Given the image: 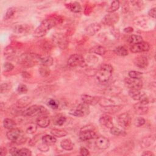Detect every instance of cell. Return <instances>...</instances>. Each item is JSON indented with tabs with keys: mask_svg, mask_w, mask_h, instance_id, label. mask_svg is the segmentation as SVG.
<instances>
[{
	"mask_svg": "<svg viewBox=\"0 0 156 156\" xmlns=\"http://www.w3.org/2000/svg\"><path fill=\"white\" fill-rule=\"evenodd\" d=\"M113 71V68L109 64L102 65L96 73L95 76L98 81L100 83H105L108 81Z\"/></svg>",
	"mask_w": 156,
	"mask_h": 156,
	"instance_id": "obj_1",
	"label": "cell"
},
{
	"mask_svg": "<svg viewBox=\"0 0 156 156\" xmlns=\"http://www.w3.org/2000/svg\"><path fill=\"white\" fill-rule=\"evenodd\" d=\"M57 24L54 19H46L43 20L34 31V36L36 37H43L51 28Z\"/></svg>",
	"mask_w": 156,
	"mask_h": 156,
	"instance_id": "obj_2",
	"label": "cell"
},
{
	"mask_svg": "<svg viewBox=\"0 0 156 156\" xmlns=\"http://www.w3.org/2000/svg\"><path fill=\"white\" fill-rule=\"evenodd\" d=\"M6 136L9 140L17 144H24L27 140L23 131L16 128L9 130L7 132Z\"/></svg>",
	"mask_w": 156,
	"mask_h": 156,
	"instance_id": "obj_3",
	"label": "cell"
},
{
	"mask_svg": "<svg viewBox=\"0 0 156 156\" xmlns=\"http://www.w3.org/2000/svg\"><path fill=\"white\" fill-rule=\"evenodd\" d=\"M38 61V55L32 53H24L18 58V63L24 66L30 67Z\"/></svg>",
	"mask_w": 156,
	"mask_h": 156,
	"instance_id": "obj_4",
	"label": "cell"
},
{
	"mask_svg": "<svg viewBox=\"0 0 156 156\" xmlns=\"http://www.w3.org/2000/svg\"><path fill=\"white\" fill-rule=\"evenodd\" d=\"M46 112L47 110L43 106L34 105L25 109L22 112V115L25 117H30L38 115L44 114Z\"/></svg>",
	"mask_w": 156,
	"mask_h": 156,
	"instance_id": "obj_5",
	"label": "cell"
},
{
	"mask_svg": "<svg viewBox=\"0 0 156 156\" xmlns=\"http://www.w3.org/2000/svg\"><path fill=\"white\" fill-rule=\"evenodd\" d=\"M90 113V108L88 105L83 102V104H79L74 108H72L69 111V113L75 116L83 117L87 116Z\"/></svg>",
	"mask_w": 156,
	"mask_h": 156,
	"instance_id": "obj_6",
	"label": "cell"
},
{
	"mask_svg": "<svg viewBox=\"0 0 156 156\" xmlns=\"http://www.w3.org/2000/svg\"><path fill=\"white\" fill-rule=\"evenodd\" d=\"M52 42L54 45L62 50L65 49L68 45L67 38L63 34H55L52 36Z\"/></svg>",
	"mask_w": 156,
	"mask_h": 156,
	"instance_id": "obj_7",
	"label": "cell"
},
{
	"mask_svg": "<svg viewBox=\"0 0 156 156\" xmlns=\"http://www.w3.org/2000/svg\"><path fill=\"white\" fill-rule=\"evenodd\" d=\"M84 58L80 54H73L68 60V65L71 67L83 66L85 64Z\"/></svg>",
	"mask_w": 156,
	"mask_h": 156,
	"instance_id": "obj_8",
	"label": "cell"
},
{
	"mask_svg": "<svg viewBox=\"0 0 156 156\" xmlns=\"http://www.w3.org/2000/svg\"><path fill=\"white\" fill-rule=\"evenodd\" d=\"M117 122L122 128L127 129L131 123L130 115L127 113H123L119 115L117 117Z\"/></svg>",
	"mask_w": 156,
	"mask_h": 156,
	"instance_id": "obj_9",
	"label": "cell"
},
{
	"mask_svg": "<svg viewBox=\"0 0 156 156\" xmlns=\"http://www.w3.org/2000/svg\"><path fill=\"white\" fill-rule=\"evenodd\" d=\"M125 85L129 89L140 90L143 87V82L141 79L127 77L124 79Z\"/></svg>",
	"mask_w": 156,
	"mask_h": 156,
	"instance_id": "obj_10",
	"label": "cell"
},
{
	"mask_svg": "<svg viewBox=\"0 0 156 156\" xmlns=\"http://www.w3.org/2000/svg\"><path fill=\"white\" fill-rule=\"evenodd\" d=\"M150 46L147 42L141 41L137 44H133L130 47V51L133 53L143 52L149 51Z\"/></svg>",
	"mask_w": 156,
	"mask_h": 156,
	"instance_id": "obj_11",
	"label": "cell"
},
{
	"mask_svg": "<svg viewBox=\"0 0 156 156\" xmlns=\"http://www.w3.org/2000/svg\"><path fill=\"white\" fill-rule=\"evenodd\" d=\"M119 20V16L115 13H108L102 19V23L107 26H112L115 24Z\"/></svg>",
	"mask_w": 156,
	"mask_h": 156,
	"instance_id": "obj_12",
	"label": "cell"
},
{
	"mask_svg": "<svg viewBox=\"0 0 156 156\" xmlns=\"http://www.w3.org/2000/svg\"><path fill=\"white\" fill-rule=\"evenodd\" d=\"M96 133L90 129H82L79 133V138L82 141H87L94 138L96 136Z\"/></svg>",
	"mask_w": 156,
	"mask_h": 156,
	"instance_id": "obj_13",
	"label": "cell"
},
{
	"mask_svg": "<svg viewBox=\"0 0 156 156\" xmlns=\"http://www.w3.org/2000/svg\"><path fill=\"white\" fill-rule=\"evenodd\" d=\"M95 144L98 148L101 150H104L109 147L110 141L107 138L104 136H100L96 138Z\"/></svg>",
	"mask_w": 156,
	"mask_h": 156,
	"instance_id": "obj_14",
	"label": "cell"
},
{
	"mask_svg": "<svg viewBox=\"0 0 156 156\" xmlns=\"http://www.w3.org/2000/svg\"><path fill=\"white\" fill-rule=\"evenodd\" d=\"M82 100L83 103L87 105H94L99 103L100 98L97 96H92L88 94H83L81 96Z\"/></svg>",
	"mask_w": 156,
	"mask_h": 156,
	"instance_id": "obj_15",
	"label": "cell"
},
{
	"mask_svg": "<svg viewBox=\"0 0 156 156\" xmlns=\"http://www.w3.org/2000/svg\"><path fill=\"white\" fill-rule=\"evenodd\" d=\"M101 28V25L99 23H94L90 24L89 26H88L85 29V32L87 35L90 36L94 35L97 32H98Z\"/></svg>",
	"mask_w": 156,
	"mask_h": 156,
	"instance_id": "obj_16",
	"label": "cell"
},
{
	"mask_svg": "<svg viewBox=\"0 0 156 156\" xmlns=\"http://www.w3.org/2000/svg\"><path fill=\"white\" fill-rule=\"evenodd\" d=\"M135 65L140 68H144L148 65V60L146 57L144 55H139L134 59Z\"/></svg>",
	"mask_w": 156,
	"mask_h": 156,
	"instance_id": "obj_17",
	"label": "cell"
},
{
	"mask_svg": "<svg viewBox=\"0 0 156 156\" xmlns=\"http://www.w3.org/2000/svg\"><path fill=\"white\" fill-rule=\"evenodd\" d=\"M32 99L30 96H24L18 99L16 102V107L18 108L26 107L32 102Z\"/></svg>",
	"mask_w": 156,
	"mask_h": 156,
	"instance_id": "obj_18",
	"label": "cell"
},
{
	"mask_svg": "<svg viewBox=\"0 0 156 156\" xmlns=\"http://www.w3.org/2000/svg\"><path fill=\"white\" fill-rule=\"evenodd\" d=\"M99 123L106 127L111 128L113 127V119L112 118L108 115H104L99 118Z\"/></svg>",
	"mask_w": 156,
	"mask_h": 156,
	"instance_id": "obj_19",
	"label": "cell"
},
{
	"mask_svg": "<svg viewBox=\"0 0 156 156\" xmlns=\"http://www.w3.org/2000/svg\"><path fill=\"white\" fill-rule=\"evenodd\" d=\"M38 62H39L41 65L46 66H50L53 64V58L49 55H38Z\"/></svg>",
	"mask_w": 156,
	"mask_h": 156,
	"instance_id": "obj_20",
	"label": "cell"
},
{
	"mask_svg": "<svg viewBox=\"0 0 156 156\" xmlns=\"http://www.w3.org/2000/svg\"><path fill=\"white\" fill-rule=\"evenodd\" d=\"M155 138L154 136H146L141 140L140 142V146L143 148L149 147L155 143Z\"/></svg>",
	"mask_w": 156,
	"mask_h": 156,
	"instance_id": "obj_21",
	"label": "cell"
},
{
	"mask_svg": "<svg viewBox=\"0 0 156 156\" xmlns=\"http://www.w3.org/2000/svg\"><path fill=\"white\" fill-rule=\"evenodd\" d=\"M133 108H134L135 113L140 115L146 114L149 110V108L147 106H146L145 105H143L140 102L135 104L133 106Z\"/></svg>",
	"mask_w": 156,
	"mask_h": 156,
	"instance_id": "obj_22",
	"label": "cell"
},
{
	"mask_svg": "<svg viewBox=\"0 0 156 156\" xmlns=\"http://www.w3.org/2000/svg\"><path fill=\"white\" fill-rule=\"evenodd\" d=\"M51 121L50 119L45 116H40L38 118H37L36 121L37 125L41 128H46L50 124Z\"/></svg>",
	"mask_w": 156,
	"mask_h": 156,
	"instance_id": "obj_23",
	"label": "cell"
},
{
	"mask_svg": "<svg viewBox=\"0 0 156 156\" xmlns=\"http://www.w3.org/2000/svg\"><path fill=\"white\" fill-rule=\"evenodd\" d=\"M144 92L140 91V90L130 89L129 91V94L132 99L135 101H140L141 97L144 94Z\"/></svg>",
	"mask_w": 156,
	"mask_h": 156,
	"instance_id": "obj_24",
	"label": "cell"
},
{
	"mask_svg": "<svg viewBox=\"0 0 156 156\" xmlns=\"http://www.w3.org/2000/svg\"><path fill=\"white\" fill-rule=\"evenodd\" d=\"M28 30V28L26 25H23V24H16L13 27V32L16 34L17 35H21L24 34L27 32Z\"/></svg>",
	"mask_w": 156,
	"mask_h": 156,
	"instance_id": "obj_25",
	"label": "cell"
},
{
	"mask_svg": "<svg viewBox=\"0 0 156 156\" xmlns=\"http://www.w3.org/2000/svg\"><path fill=\"white\" fill-rule=\"evenodd\" d=\"M98 104H99V105L101 106H102V107H108V106L116 105L114 101H113L111 99H108L107 98H100Z\"/></svg>",
	"mask_w": 156,
	"mask_h": 156,
	"instance_id": "obj_26",
	"label": "cell"
},
{
	"mask_svg": "<svg viewBox=\"0 0 156 156\" xmlns=\"http://www.w3.org/2000/svg\"><path fill=\"white\" fill-rule=\"evenodd\" d=\"M90 52L99 55H103L106 52V49L104 46H95L91 48L90 50Z\"/></svg>",
	"mask_w": 156,
	"mask_h": 156,
	"instance_id": "obj_27",
	"label": "cell"
},
{
	"mask_svg": "<svg viewBox=\"0 0 156 156\" xmlns=\"http://www.w3.org/2000/svg\"><path fill=\"white\" fill-rule=\"evenodd\" d=\"M60 146L65 150L71 151L73 149V144L69 138L64 139L60 142Z\"/></svg>",
	"mask_w": 156,
	"mask_h": 156,
	"instance_id": "obj_28",
	"label": "cell"
},
{
	"mask_svg": "<svg viewBox=\"0 0 156 156\" xmlns=\"http://www.w3.org/2000/svg\"><path fill=\"white\" fill-rule=\"evenodd\" d=\"M56 138L53 135H46L42 137V141L44 144L51 146L53 145L56 143Z\"/></svg>",
	"mask_w": 156,
	"mask_h": 156,
	"instance_id": "obj_29",
	"label": "cell"
},
{
	"mask_svg": "<svg viewBox=\"0 0 156 156\" xmlns=\"http://www.w3.org/2000/svg\"><path fill=\"white\" fill-rule=\"evenodd\" d=\"M66 121V117L62 115H57L53 118V124L56 126H62Z\"/></svg>",
	"mask_w": 156,
	"mask_h": 156,
	"instance_id": "obj_30",
	"label": "cell"
},
{
	"mask_svg": "<svg viewBox=\"0 0 156 156\" xmlns=\"http://www.w3.org/2000/svg\"><path fill=\"white\" fill-rule=\"evenodd\" d=\"M3 126L5 129L10 130L15 129L16 126V124L13 119L10 118H5L3 121Z\"/></svg>",
	"mask_w": 156,
	"mask_h": 156,
	"instance_id": "obj_31",
	"label": "cell"
},
{
	"mask_svg": "<svg viewBox=\"0 0 156 156\" xmlns=\"http://www.w3.org/2000/svg\"><path fill=\"white\" fill-rule=\"evenodd\" d=\"M128 41L130 44H132V45L137 44L140 42L143 41V38L141 36L139 35H135V34H133L129 36V38H128Z\"/></svg>",
	"mask_w": 156,
	"mask_h": 156,
	"instance_id": "obj_32",
	"label": "cell"
},
{
	"mask_svg": "<svg viewBox=\"0 0 156 156\" xmlns=\"http://www.w3.org/2000/svg\"><path fill=\"white\" fill-rule=\"evenodd\" d=\"M68 8L75 13H79L82 11L81 5L78 2H73L68 4Z\"/></svg>",
	"mask_w": 156,
	"mask_h": 156,
	"instance_id": "obj_33",
	"label": "cell"
},
{
	"mask_svg": "<svg viewBox=\"0 0 156 156\" xmlns=\"http://www.w3.org/2000/svg\"><path fill=\"white\" fill-rule=\"evenodd\" d=\"M51 133L52 135L58 137L62 138L65 136L67 135V132L63 129H54L51 130Z\"/></svg>",
	"mask_w": 156,
	"mask_h": 156,
	"instance_id": "obj_34",
	"label": "cell"
},
{
	"mask_svg": "<svg viewBox=\"0 0 156 156\" xmlns=\"http://www.w3.org/2000/svg\"><path fill=\"white\" fill-rule=\"evenodd\" d=\"M114 52L119 56H126L128 55V51L127 49L122 46L116 47L114 49Z\"/></svg>",
	"mask_w": 156,
	"mask_h": 156,
	"instance_id": "obj_35",
	"label": "cell"
},
{
	"mask_svg": "<svg viewBox=\"0 0 156 156\" xmlns=\"http://www.w3.org/2000/svg\"><path fill=\"white\" fill-rule=\"evenodd\" d=\"M105 112H107L108 113H116L118 111H119L122 108V105H112V106H108L106 107H104Z\"/></svg>",
	"mask_w": 156,
	"mask_h": 156,
	"instance_id": "obj_36",
	"label": "cell"
},
{
	"mask_svg": "<svg viewBox=\"0 0 156 156\" xmlns=\"http://www.w3.org/2000/svg\"><path fill=\"white\" fill-rule=\"evenodd\" d=\"M119 6H120L119 1H113L111 3V5L109 6V7L107 9V11L108 13H114L115 12H116L119 8Z\"/></svg>",
	"mask_w": 156,
	"mask_h": 156,
	"instance_id": "obj_37",
	"label": "cell"
},
{
	"mask_svg": "<svg viewBox=\"0 0 156 156\" xmlns=\"http://www.w3.org/2000/svg\"><path fill=\"white\" fill-rule=\"evenodd\" d=\"M98 58L94 55H88L86 59H85V62H86L87 65L90 66L95 65L98 62Z\"/></svg>",
	"mask_w": 156,
	"mask_h": 156,
	"instance_id": "obj_38",
	"label": "cell"
},
{
	"mask_svg": "<svg viewBox=\"0 0 156 156\" xmlns=\"http://www.w3.org/2000/svg\"><path fill=\"white\" fill-rule=\"evenodd\" d=\"M39 73L43 77H46L48 76H49L51 71L49 69V68H48V66H43L41 65L40 68H39Z\"/></svg>",
	"mask_w": 156,
	"mask_h": 156,
	"instance_id": "obj_39",
	"label": "cell"
},
{
	"mask_svg": "<svg viewBox=\"0 0 156 156\" xmlns=\"http://www.w3.org/2000/svg\"><path fill=\"white\" fill-rule=\"evenodd\" d=\"M110 132L112 135H115V136H120V135H125L124 131H123L121 129H120L119 128L116 127H112L110 129Z\"/></svg>",
	"mask_w": 156,
	"mask_h": 156,
	"instance_id": "obj_40",
	"label": "cell"
},
{
	"mask_svg": "<svg viewBox=\"0 0 156 156\" xmlns=\"http://www.w3.org/2000/svg\"><path fill=\"white\" fill-rule=\"evenodd\" d=\"M15 54V49L12 46H7L4 49V55L7 57H10Z\"/></svg>",
	"mask_w": 156,
	"mask_h": 156,
	"instance_id": "obj_41",
	"label": "cell"
},
{
	"mask_svg": "<svg viewBox=\"0 0 156 156\" xmlns=\"http://www.w3.org/2000/svg\"><path fill=\"white\" fill-rule=\"evenodd\" d=\"M143 74L141 72L137 71H130L129 73V76L132 79H141L142 77Z\"/></svg>",
	"mask_w": 156,
	"mask_h": 156,
	"instance_id": "obj_42",
	"label": "cell"
},
{
	"mask_svg": "<svg viewBox=\"0 0 156 156\" xmlns=\"http://www.w3.org/2000/svg\"><path fill=\"white\" fill-rule=\"evenodd\" d=\"M15 9L14 7H10L7 9V10L6 11V13L5 14L4 16V19L5 20H9L10 19L12 16H13V15L15 13Z\"/></svg>",
	"mask_w": 156,
	"mask_h": 156,
	"instance_id": "obj_43",
	"label": "cell"
},
{
	"mask_svg": "<svg viewBox=\"0 0 156 156\" xmlns=\"http://www.w3.org/2000/svg\"><path fill=\"white\" fill-rule=\"evenodd\" d=\"M11 88V85L7 83H4L1 85L0 91L1 93H5L8 92Z\"/></svg>",
	"mask_w": 156,
	"mask_h": 156,
	"instance_id": "obj_44",
	"label": "cell"
},
{
	"mask_svg": "<svg viewBox=\"0 0 156 156\" xmlns=\"http://www.w3.org/2000/svg\"><path fill=\"white\" fill-rule=\"evenodd\" d=\"M47 104L49 107L52 109H57L58 107V102H57L55 100L53 99H50L48 101Z\"/></svg>",
	"mask_w": 156,
	"mask_h": 156,
	"instance_id": "obj_45",
	"label": "cell"
},
{
	"mask_svg": "<svg viewBox=\"0 0 156 156\" xmlns=\"http://www.w3.org/2000/svg\"><path fill=\"white\" fill-rule=\"evenodd\" d=\"M37 130V127L34 124H30L28 126L26 129V132L28 134H33Z\"/></svg>",
	"mask_w": 156,
	"mask_h": 156,
	"instance_id": "obj_46",
	"label": "cell"
},
{
	"mask_svg": "<svg viewBox=\"0 0 156 156\" xmlns=\"http://www.w3.org/2000/svg\"><path fill=\"white\" fill-rule=\"evenodd\" d=\"M17 91L19 94H24L27 91V87L24 84H20L17 88Z\"/></svg>",
	"mask_w": 156,
	"mask_h": 156,
	"instance_id": "obj_47",
	"label": "cell"
},
{
	"mask_svg": "<svg viewBox=\"0 0 156 156\" xmlns=\"http://www.w3.org/2000/svg\"><path fill=\"white\" fill-rule=\"evenodd\" d=\"M145 119L141 117L137 118L134 121V125L136 127H141L145 124Z\"/></svg>",
	"mask_w": 156,
	"mask_h": 156,
	"instance_id": "obj_48",
	"label": "cell"
},
{
	"mask_svg": "<svg viewBox=\"0 0 156 156\" xmlns=\"http://www.w3.org/2000/svg\"><path fill=\"white\" fill-rule=\"evenodd\" d=\"M32 155L31 151L27 148H22L20 149L19 155H26V156H30Z\"/></svg>",
	"mask_w": 156,
	"mask_h": 156,
	"instance_id": "obj_49",
	"label": "cell"
},
{
	"mask_svg": "<svg viewBox=\"0 0 156 156\" xmlns=\"http://www.w3.org/2000/svg\"><path fill=\"white\" fill-rule=\"evenodd\" d=\"M150 102V99L149 98L146 94H144L141 98L140 99V103L143 104V105H146L147 104H148Z\"/></svg>",
	"mask_w": 156,
	"mask_h": 156,
	"instance_id": "obj_50",
	"label": "cell"
},
{
	"mask_svg": "<svg viewBox=\"0 0 156 156\" xmlns=\"http://www.w3.org/2000/svg\"><path fill=\"white\" fill-rule=\"evenodd\" d=\"M3 68L5 71H10L13 69L14 66L10 62H5L3 65Z\"/></svg>",
	"mask_w": 156,
	"mask_h": 156,
	"instance_id": "obj_51",
	"label": "cell"
},
{
	"mask_svg": "<svg viewBox=\"0 0 156 156\" xmlns=\"http://www.w3.org/2000/svg\"><path fill=\"white\" fill-rule=\"evenodd\" d=\"M38 149L41 151V152H48L49 149V146L44 144V143L40 144L39 146H38Z\"/></svg>",
	"mask_w": 156,
	"mask_h": 156,
	"instance_id": "obj_52",
	"label": "cell"
},
{
	"mask_svg": "<svg viewBox=\"0 0 156 156\" xmlns=\"http://www.w3.org/2000/svg\"><path fill=\"white\" fill-rule=\"evenodd\" d=\"M9 152H10V154L12 155H13V156H18V155H19L20 149H17L16 147H12V148L10 149Z\"/></svg>",
	"mask_w": 156,
	"mask_h": 156,
	"instance_id": "obj_53",
	"label": "cell"
},
{
	"mask_svg": "<svg viewBox=\"0 0 156 156\" xmlns=\"http://www.w3.org/2000/svg\"><path fill=\"white\" fill-rule=\"evenodd\" d=\"M80 155H85V156L90 155L88 150L87 148L84 147H80Z\"/></svg>",
	"mask_w": 156,
	"mask_h": 156,
	"instance_id": "obj_54",
	"label": "cell"
},
{
	"mask_svg": "<svg viewBox=\"0 0 156 156\" xmlns=\"http://www.w3.org/2000/svg\"><path fill=\"white\" fill-rule=\"evenodd\" d=\"M112 34H113V35L116 38H119V30H118V29H115V28H112V30H111Z\"/></svg>",
	"mask_w": 156,
	"mask_h": 156,
	"instance_id": "obj_55",
	"label": "cell"
},
{
	"mask_svg": "<svg viewBox=\"0 0 156 156\" xmlns=\"http://www.w3.org/2000/svg\"><path fill=\"white\" fill-rule=\"evenodd\" d=\"M155 7H154V8H152L151 9L149 10V11L148 12V15L149 16H151V18H155V14H156V12H155Z\"/></svg>",
	"mask_w": 156,
	"mask_h": 156,
	"instance_id": "obj_56",
	"label": "cell"
},
{
	"mask_svg": "<svg viewBox=\"0 0 156 156\" xmlns=\"http://www.w3.org/2000/svg\"><path fill=\"white\" fill-rule=\"evenodd\" d=\"M6 154H7V149H6V148L5 147H3V146H2L1 147V151H0V154H1V155H6Z\"/></svg>",
	"mask_w": 156,
	"mask_h": 156,
	"instance_id": "obj_57",
	"label": "cell"
},
{
	"mask_svg": "<svg viewBox=\"0 0 156 156\" xmlns=\"http://www.w3.org/2000/svg\"><path fill=\"white\" fill-rule=\"evenodd\" d=\"M133 29L132 27H127L124 29V32L126 33H131L132 32H133Z\"/></svg>",
	"mask_w": 156,
	"mask_h": 156,
	"instance_id": "obj_58",
	"label": "cell"
},
{
	"mask_svg": "<svg viewBox=\"0 0 156 156\" xmlns=\"http://www.w3.org/2000/svg\"><path fill=\"white\" fill-rule=\"evenodd\" d=\"M143 155H152L154 156V154L153 152H152L151 151H144L143 154H142Z\"/></svg>",
	"mask_w": 156,
	"mask_h": 156,
	"instance_id": "obj_59",
	"label": "cell"
}]
</instances>
